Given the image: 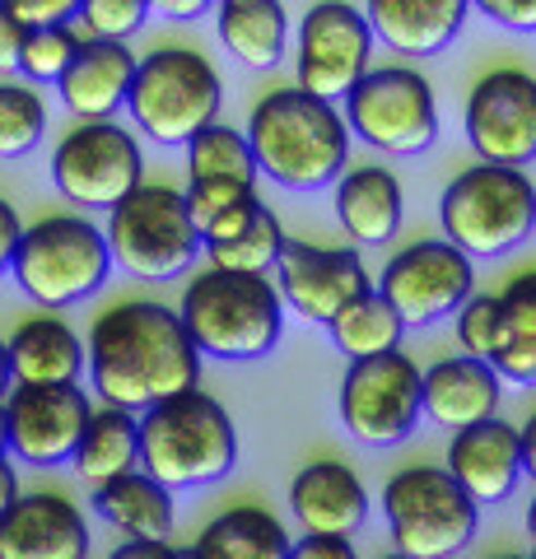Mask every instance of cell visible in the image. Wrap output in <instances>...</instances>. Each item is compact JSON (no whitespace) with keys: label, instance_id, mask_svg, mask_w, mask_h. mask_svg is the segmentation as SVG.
I'll use <instances>...</instances> for the list:
<instances>
[{"label":"cell","instance_id":"2e32d148","mask_svg":"<svg viewBox=\"0 0 536 559\" xmlns=\"http://www.w3.org/2000/svg\"><path fill=\"white\" fill-rule=\"evenodd\" d=\"M90 415V392L75 382H14L5 396L10 452L28 466H65Z\"/></svg>","mask_w":536,"mask_h":559},{"label":"cell","instance_id":"4fadbf2b","mask_svg":"<svg viewBox=\"0 0 536 559\" xmlns=\"http://www.w3.org/2000/svg\"><path fill=\"white\" fill-rule=\"evenodd\" d=\"M369 57L373 28L365 10H355L350 0H318L299 20V38H294V84L336 103L369 70Z\"/></svg>","mask_w":536,"mask_h":559},{"label":"cell","instance_id":"83f0119b","mask_svg":"<svg viewBox=\"0 0 536 559\" xmlns=\"http://www.w3.org/2000/svg\"><path fill=\"white\" fill-rule=\"evenodd\" d=\"M71 466L90 489L122 476L131 466H141V425H135V411H122V406H108V401H103V411H94L90 425L80 433Z\"/></svg>","mask_w":536,"mask_h":559},{"label":"cell","instance_id":"ab89813d","mask_svg":"<svg viewBox=\"0 0 536 559\" xmlns=\"http://www.w3.org/2000/svg\"><path fill=\"white\" fill-rule=\"evenodd\" d=\"M490 24L513 33H536V0H472Z\"/></svg>","mask_w":536,"mask_h":559},{"label":"cell","instance_id":"b9f144b4","mask_svg":"<svg viewBox=\"0 0 536 559\" xmlns=\"http://www.w3.org/2000/svg\"><path fill=\"white\" fill-rule=\"evenodd\" d=\"M24 38H28V24L14 20L10 10H0V70H14V66H20Z\"/></svg>","mask_w":536,"mask_h":559},{"label":"cell","instance_id":"8992f818","mask_svg":"<svg viewBox=\"0 0 536 559\" xmlns=\"http://www.w3.org/2000/svg\"><path fill=\"white\" fill-rule=\"evenodd\" d=\"M10 275L38 308L57 312V308L84 304L112 275L108 234L84 215H47L38 224H28L20 242H14Z\"/></svg>","mask_w":536,"mask_h":559},{"label":"cell","instance_id":"5b68a950","mask_svg":"<svg viewBox=\"0 0 536 559\" xmlns=\"http://www.w3.org/2000/svg\"><path fill=\"white\" fill-rule=\"evenodd\" d=\"M443 238L472 261H495L523 248L536 229V187L523 168L486 164L462 168L439 201Z\"/></svg>","mask_w":536,"mask_h":559},{"label":"cell","instance_id":"ac0fdd59","mask_svg":"<svg viewBox=\"0 0 536 559\" xmlns=\"http://www.w3.org/2000/svg\"><path fill=\"white\" fill-rule=\"evenodd\" d=\"M90 527L65 495H14L0 513V559H84Z\"/></svg>","mask_w":536,"mask_h":559},{"label":"cell","instance_id":"60d3db41","mask_svg":"<svg viewBox=\"0 0 536 559\" xmlns=\"http://www.w3.org/2000/svg\"><path fill=\"white\" fill-rule=\"evenodd\" d=\"M289 559H355V546L350 536H336V532H303L289 546Z\"/></svg>","mask_w":536,"mask_h":559},{"label":"cell","instance_id":"ffe728a7","mask_svg":"<svg viewBox=\"0 0 536 559\" xmlns=\"http://www.w3.org/2000/svg\"><path fill=\"white\" fill-rule=\"evenodd\" d=\"M135 80V51L117 38H80L71 66L57 80L65 112H75L80 121H103L127 108Z\"/></svg>","mask_w":536,"mask_h":559},{"label":"cell","instance_id":"f6af8a7d","mask_svg":"<svg viewBox=\"0 0 536 559\" xmlns=\"http://www.w3.org/2000/svg\"><path fill=\"white\" fill-rule=\"evenodd\" d=\"M517 448H523V476L536 485V415L527 425H517Z\"/></svg>","mask_w":536,"mask_h":559},{"label":"cell","instance_id":"9c48e42d","mask_svg":"<svg viewBox=\"0 0 536 559\" xmlns=\"http://www.w3.org/2000/svg\"><path fill=\"white\" fill-rule=\"evenodd\" d=\"M345 127L365 145L410 159L439 140V103L415 66H369L345 94Z\"/></svg>","mask_w":536,"mask_h":559},{"label":"cell","instance_id":"ee69618b","mask_svg":"<svg viewBox=\"0 0 536 559\" xmlns=\"http://www.w3.org/2000/svg\"><path fill=\"white\" fill-rule=\"evenodd\" d=\"M20 234H24L20 215H14V205L0 197V275L10 271V257H14V242H20Z\"/></svg>","mask_w":536,"mask_h":559},{"label":"cell","instance_id":"8d00e7d4","mask_svg":"<svg viewBox=\"0 0 536 559\" xmlns=\"http://www.w3.org/2000/svg\"><path fill=\"white\" fill-rule=\"evenodd\" d=\"M90 38H117L127 43L131 33H141L150 24V5L145 0H80V14Z\"/></svg>","mask_w":536,"mask_h":559},{"label":"cell","instance_id":"1f68e13d","mask_svg":"<svg viewBox=\"0 0 536 559\" xmlns=\"http://www.w3.org/2000/svg\"><path fill=\"white\" fill-rule=\"evenodd\" d=\"M326 331H332L341 355L365 359V355H378V349L402 345L406 322L396 318V308L378 289H365V294H355V299L345 304L332 322H326Z\"/></svg>","mask_w":536,"mask_h":559},{"label":"cell","instance_id":"5bb4252c","mask_svg":"<svg viewBox=\"0 0 536 559\" xmlns=\"http://www.w3.org/2000/svg\"><path fill=\"white\" fill-rule=\"evenodd\" d=\"M472 289L476 261L448 238L410 242V248L388 257L383 275H378V294L396 308L406 326H434L439 318H453Z\"/></svg>","mask_w":536,"mask_h":559},{"label":"cell","instance_id":"7402d4cb","mask_svg":"<svg viewBox=\"0 0 536 559\" xmlns=\"http://www.w3.org/2000/svg\"><path fill=\"white\" fill-rule=\"evenodd\" d=\"M499 396H504V378L490 369V359L476 355L439 359L420 373V415H429L439 429H462L495 415Z\"/></svg>","mask_w":536,"mask_h":559},{"label":"cell","instance_id":"f35d334b","mask_svg":"<svg viewBox=\"0 0 536 559\" xmlns=\"http://www.w3.org/2000/svg\"><path fill=\"white\" fill-rule=\"evenodd\" d=\"M0 10H10L14 20L38 28V24H71L80 14V0H0Z\"/></svg>","mask_w":536,"mask_h":559},{"label":"cell","instance_id":"d6986e66","mask_svg":"<svg viewBox=\"0 0 536 559\" xmlns=\"http://www.w3.org/2000/svg\"><path fill=\"white\" fill-rule=\"evenodd\" d=\"M443 466L476 503H504L517 485H523V448H517V429L509 419L486 415L476 425L453 429Z\"/></svg>","mask_w":536,"mask_h":559},{"label":"cell","instance_id":"ba28073f","mask_svg":"<svg viewBox=\"0 0 536 559\" xmlns=\"http://www.w3.org/2000/svg\"><path fill=\"white\" fill-rule=\"evenodd\" d=\"M383 518L406 559H453L476 540L480 503L448 466H406L383 485Z\"/></svg>","mask_w":536,"mask_h":559},{"label":"cell","instance_id":"7a4b0ae2","mask_svg":"<svg viewBox=\"0 0 536 559\" xmlns=\"http://www.w3.org/2000/svg\"><path fill=\"white\" fill-rule=\"evenodd\" d=\"M248 145L257 173H266L285 191H322L332 187L345 159H350V127L336 112V103L285 84L271 90L248 117Z\"/></svg>","mask_w":536,"mask_h":559},{"label":"cell","instance_id":"7bdbcfd3","mask_svg":"<svg viewBox=\"0 0 536 559\" xmlns=\"http://www.w3.org/2000/svg\"><path fill=\"white\" fill-rule=\"evenodd\" d=\"M145 5H150V14H159V20L192 24V20H201V14L215 5V0H145Z\"/></svg>","mask_w":536,"mask_h":559},{"label":"cell","instance_id":"e575fe53","mask_svg":"<svg viewBox=\"0 0 536 559\" xmlns=\"http://www.w3.org/2000/svg\"><path fill=\"white\" fill-rule=\"evenodd\" d=\"M47 131V103L33 84L0 80V159H24Z\"/></svg>","mask_w":536,"mask_h":559},{"label":"cell","instance_id":"603a6c76","mask_svg":"<svg viewBox=\"0 0 536 559\" xmlns=\"http://www.w3.org/2000/svg\"><path fill=\"white\" fill-rule=\"evenodd\" d=\"M472 0H365L373 38L402 57H434L462 33Z\"/></svg>","mask_w":536,"mask_h":559},{"label":"cell","instance_id":"30bf717a","mask_svg":"<svg viewBox=\"0 0 536 559\" xmlns=\"http://www.w3.org/2000/svg\"><path fill=\"white\" fill-rule=\"evenodd\" d=\"M112 266L141 280H172L201 257V234L187 215L182 191L141 182L108 210Z\"/></svg>","mask_w":536,"mask_h":559},{"label":"cell","instance_id":"8fae6325","mask_svg":"<svg viewBox=\"0 0 536 559\" xmlns=\"http://www.w3.org/2000/svg\"><path fill=\"white\" fill-rule=\"evenodd\" d=\"M341 425L365 448H396L415 433L420 419V369L402 345L350 359L336 396Z\"/></svg>","mask_w":536,"mask_h":559},{"label":"cell","instance_id":"484cf974","mask_svg":"<svg viewBox=\"0 0 536 559\" xmlns=\"http://www.w3.org/2000/svg\"><path fill=\"white\" fill-rule=\"evenodd\" d=\"M94 513L122 536H168L172 532V489L154 480L145 466L94 485Z\"/></svg>","mask_w":536,"mask_h":559},{"label":"cell","instance_id":"6da1fadb","mask_svg":"<svg viewBox=\"0 0 536 559\" xmlns=\"http://www.w3.org/2000/svg\"><path fill=\"white\" fill-rule=\"evenodd\" d=\"M84 369L108 406L141 415L154 401L196 388L201 349L187 336L178 308L131 299L94 322L90 345H84Z\"/></svg>","mask_w":536,"mask_h":559},{"label":"cell","instance_id":"cb8c5ba5","mask_svg":"<svg viewBox=\"0 0 536 559\" xmlns=\"http://www.w3.org/2000/svg\"><path fill=\"white\" fill-rule=\"evenodd\" d=\"M406 215V191L392 168H345L336 178V224L359 248H383Z\"/></svg>","mask_w":536,"mask_h":559},{"label":"cell","instance_id":"e0dca14e","mask_svg":"<svg viewBox=\"0 0 536 559\" xmlns=\"http://www.w3.org/2000/svg\"><path fill=\"white\" fill-rule=\"evenodd\" d=\"M271 271H275V289H281L289 312H299L303 322H318V326L332 322L355 294L373 289L365 257L355 248H318V242L285 238Z\"/></svg>","mask_w":536,"mask_h":559},{"label":"cell","instance_id":"f546056e","mask_svg":"<svg viewBox=\"0 0 536 559\" xmlns=\"http://www.w3.org/2000/svg\"><path fill=\"white\" fill-rule=\"evenodd\" d=\"M192 555L196 559H285L289 532L266 509H229L201 532Z\"/></svg>","mask_w":536,"mask_h":559},{"label":"cell","instance_id":"d590c367","mask_svg":"<svg viewBox=\"0 0 536 559\" xmlns=\"http://www.w3.org/2000/svg\"><path fill=\"white\" fill-rule=\"evenodd\" d=\"M75 47H80V33L71 24H38V28H28L14 70H24L28 84H57L65 75V66H71Z\"/></svg>","mask_w":536,"mask_h":559},{"label":"cell","instance_id":"7dc6e473","mask_svg":"<svg viewBox=\"0 0 536 559\" xmlns=\"http://www.w3.org/2000/svg\"><path fill=\"white\" fill-rule=\"evenodd\" d=\"M10 382H14V373H10V349H5V341H0V396L10 392Z\"/></svg>","mask_w":536,"mask_h":559},{"label":"cell","instance_id":"f1b7e54d","mask_svg":"<svg viewBox=\"0 0 536 559\" xmlns=\"http://www.w3.org/2000/svg\"><path fill=\"white\" fill-rule=\"evenodd\" d=\"M499 299V336L490 369L504 382H536V271L513 275Z\"/></svg>","mask_w":536,"mask_h":559},{"label":"cell","instance_id":"836d02e7","mask_svg":"<svg viewBox=\"0 0 536 559\" xmlns=\"http://www.w3.org/2000/svg\"><path fill=\"white\" fill-rule=\"evenodd\" d=\"M281 248H285V229H281V219L262 205L243 229H234L229 238L205 242L201 252L211 257V266H224V271H271Z\"/></svg>","mask_w":536,"mask_h":559},{"label":"cell","instance_id":"4dcf8cb0","mask_svg":"<svg viewBox=\"0 0 536 559\" xmlns=\"http://www.w3.org/2000/svg\"><path fill=\"white\" fill-rule=\"evenodd\" d=\"M182 201L201 234V248L215 238H229L234 229H243L257 210H262L257 182H243V178H192L182 191Z\"/></svg>","mask_w":536,"mask_h":559},{"label":"cell","instance_id":"44dd1931","mask_svg":"<svg viewBox=\"0 0 536 559\" xmlns=\"http://www.w3.org/2000/svg\"><path fill=\"white\" fill-rule=\"evenodd\" d=\"M289 513L303 532L355 536L369 522V489L345 462H308L289 480Z\"/></svg>","mask_w":536,"mask_h":559},{"label":"cell","instance_id":"4316f807","mask_svg":"<svg viewBox=\"0 0 536 559\" xmlns=\"http://www.w3.org/2000/svg\"><path fill=\"white\" fill-rule=\"evenodd\" d=\"M215 28L224 51L252 70H275L285 61L289 14L281 0H234V5H219Z\"/></svg>","mask_w":536,"mask_h":559},{"label":"cell","instance_id":"bcb514c9","mask_svg":"<svg viewBox=\"0 0 536 559\" xmlns=\"http://www.w3.org/2000/svg\"><path fill=\"white\" fill-rule=\"evenodd\" d=\"M14 495H20V476H14V466L0 457V513L10 509V499H14Z\"/></svg>","mask_w":536,"mask_h":559},{"label":"cell","instance_id":"f907efd6","mask_svg":"<svg viewBox=\"0 0 536 559\" xmlns=\"http://www.w3.org/2000/svg\"><path fill=\"white\" fill-rule=\"evenodd\" d=\"M219 5H234V0H219Z\"/></svg>","mask_w":536,"mask_h":559},{"label":"cell","instance_id":"d4e9b609","mask_svg":"<svg viewBox=\"0 0 536 559\" xmlns=\"http://www.w3.org/2000/svg\"><path fill=\"white\" fill-rule=\"evenodd\" d=\"M5 349L14 382H75L84 373V341L71 331V322L51 318V308L14 326Z\"/></svg>","mask_w":536,"mask_h":559},{"label":"cell","instance_id":"3957f363","mask_svg":"<svg viewBox=\"0 0 536 559\" xmlns=\"http://www.w3.org/2000/svg\"><path fill=\"white\" fill-rule=\"evenodd\" d=\"M178 318L201 355H215L224 364L262 359L285 336V299L266 271L211 266L182 289Z\"/></svg>","mask_w":536,"mask_h":559},{"label":"cell","instance_id":"9a60e30c","mask_svg":"<svg viewBox=\"0 0 536 559\" xmlns=\"http://www.w3.org/2000/svg\"><path fill=\"white\" fill-rule=\"evenodd\" d=\"M466 140L476 159L523 168L536 159V75L517 66H499L480 75L466 94L462 112Z\"/></svg>","mask_w":536,"mask_h":559},{"label":"cell","instance_id":"7c38bea8","mask_svg":"<svg viewBox=\"0 0 536 559\" xmlns=\"http://www.w3.org/2000/svg\"><path fill=\"white\" fill-rule=\"evenodd\" d=\"M141 178H145L141 145L112 117L80 121L51 150V182H57L65 201L84 210H112L127 191L141 187Z\"/></svg>","mask_w":536,"mask_h":559},{"label":"cell","instance_id":"681fc988","mask_svg":"<svg viewBox=\"0 0 536 559\" xmlns=\"http://www.w3.org/2000/svg\"><path fill=\"white\" fill-rule=\"evenodd\" d=\"M527 540H532V555H536V495L527 503Z\"/></svg>","mask_w":536,"mask_h":559},{"label":"cell","instance_id":"277c9868","mask_svg":"<svg viewBox=\"0 0 536 559\" xmlns=\"http://www.w3.org/2000/svg\"><path fill=\"white\" fill-rule=\"evenodd\" d=\"M141 466L154 480L178 489H205L238 462V433L229 411L196 388L172 392L141 411Z\"/></svg>","mask_w":536,"mask_h":559},{"label":"cell","instance_id":"74e56055","mask_svg":"<svg viewBox=\"0 0 536 559\" xmlns=\"http://www.w3.org/2000/svg\"><path fill=\"white\" fill-rule=\"evenodd\" d=\"M453 318H457V345H462V355L490 359L495 336H499V299H495V294H466Z\"/></svg>","mask_w":536,"mask_h":559},{"label":"cell","instance_id":"52a82bcc","mask_svg":"<svg viewBox=\"0 0 536 559\" xmlns=\"http://www.w3.org/2000/svg\"><path fill=\"white\" fill-rule=\"evenodd\" d=\"M224 80L192 47H159L135 61L127 112L154 145H187L201 127L219 121Z\"/></svg>","mask_w":536,"mask_h":559},{"label":"cell","instance_id":"c3c4849f","mask_svg":"<svg viewBox=\"0 0 536 559\" xmlns=\"http://www.w3.org/2000/svg\"><path fill=\"white\" fill-rule=\"evenodd\" d=\"M10 452V425H5V396H0V457Z\"/></svg>","mask_w":536,"mask_h":559},{"label":"cell","instance_id":"d6a6232c","mask_svg":"<svg viewBox=\"0 0 536 559\" xmlns=\"http://www.w3.org/2000/svg\"><path fill=\"white\" fill-rule=\"evenodd\" d=\"M182 150H187V178H243V182H257V159H252L248 135L224 127V121L201 127Z\"/></svg>","mask_w":536,"mask_h":559}]
</instances>
